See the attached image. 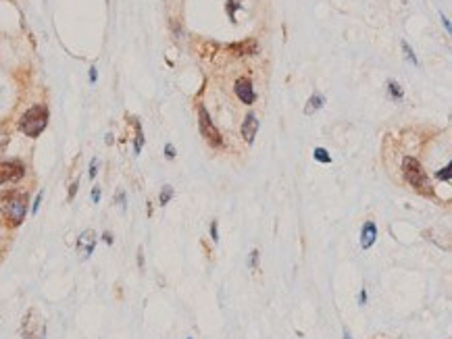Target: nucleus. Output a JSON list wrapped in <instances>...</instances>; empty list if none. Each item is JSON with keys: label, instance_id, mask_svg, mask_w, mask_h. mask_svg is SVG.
Returning a JSON list of instances; mask_svg holds the SVG:
<instances>
[{"label": "nucleus", "instance_id": "30", "mask_svg": "<svg viewBox=\"0 0 452 339\" xmlns=\"http://www.w3.org/2000/svg\"><path fill=\"white\" fill-rule=\"evenodd\" d=\"M0 144H5V138H3V135H0Z\"/></svg>", "mask_w": 452, "mask_h": 339}, {"label": "nucleus", "instance_id": "4", "mask_svg": "<svg viewBox=\"0 0 452 339\" xmlns=\"http://www.w3.org/2000/svg\"><path fill=\"white\" fill-rule=\"evenodd\" d=\"M198 125H200L202 135H205V138H207V142H211L215 148H221V146H223L221 133H219V129L213 125L211 115L207 112V108H205V106H198Z\"/></svg>", "mask_w": 452, "mask_h": 339}, {"label": "nucleus", "instance_id": "19", "mask_svg": "<svg viewBox=\"0 0 452 339\" xmlns=\"http://www.w3.org/2000/svg\"><path fill=\"white\" fill-rule=\"evenodd\" d=\"M257 260H259V250H252L250 252V262H248V266H250L252 270L257 268Z\"/></svg>", "mask_w": 452, "mask_h": 339}, {"label": "nucleus", "instance_id": "13", "mask_svg": "<svg viewBox=\"0 0 452 339\" xmlns=\"http://www.w3.org/2000/svg\"><path fill=\"white\" fill-rule=\"evenodd\" d=\"M133 125H135V146H133V152H135V154H140L142 144H144V133H142V129H140V123H138V121H135Z\"/></svg>", "mask_w": 452, "mask_h": 339}, {"label": "nucleus", "instance_id": "25", "mask_svg": "<svg viewBox=\"0 0 452 339\" xmlns=\"http://www.w3.org/2000/svg\"><path fill=\"white\" fill-rule=\"evenodd\" d=\"M358 302H360V304H365V302H367V291H365V289L360 291V298H358Z\"/></svg>", "mask_w": 452, "mask_h": 339}, {"label": "nucleus", "instance_id": "17", "mask_svg": "<svg viewBox=\"0 0 452 339\" xmlns=\"http://www.w3.org/2000/svg\"><path fill=\"white\" fill-rule=\"evenodd\" d=\"M400 46H402V50H404V56H406V58H409V60H411L413 65H419V60H417V56H415V52H413V48L409 46V44H406V42H402Z\"/></svg>", "mask_w": 452, "mask_h": 339}, {"label": "nucleus", "instance_id": "24", "mask_svg": "<svg viewBox=\"0 0 452 339\" xmlns=\"http://www.w3.org/2000/svg\"><path fill=\"white\" fill-rule=\"evenodd\" d=\"M92 200H94V202L100 200V190H98V188H94V192H92Z\"/></svg>", "mask_w": 452, "mask_h": 339}, {"label": "nucleus", "instance_id": "12", "mask_svg": "<svg viewBox=\"0 0 452 339\" xmlns=\"http://www.w3.org/2000/svg\"><path fill=\"white\" fill-rule=\"evenodd\" d=\"M323 104H325V98L321 94H313L308 98L306 106H304V115H313V112H317L319 108H323Z\"/></svg>", "mask_w": 452, "mask_h": 339}, {"label": "nucleus", "instance_id": "26", "mask_svg": "<svg viewBox=\"0 0 452 339\" xmlns=\"http://www.w3.org/2000/svg\"><path fill=\"white\" fill-rule=\"evenodd\" d=\"M96 77H98V75H96V69L92 67V69H90V81H96Z\"/></svg>", "mask_w": 452, "mask_h": 339}, {"label": "nucleus", "instance_id": "28", "mask_svg": "<svg viewBox=\"0 0 452 339\" xmlns=\"http://www.w3.org/2000/svg\"><path fill=\"white\" fill-rule=\"evenodd\" d=\"M102 237H104V241H106V243H112V235H110V233H104Z\"/></svg>", "mask_w": 452, "mask_h": 339}, {"label": "nucleus", "instance_id": "9", "mask_svg": "<svg viewBox=\"0 0 452 339\" xmlns=\"http://www.w3.org/2000/svg\"><path fill=\"white\" fill-rule=\"evenodd\" d=\"M94 245H96V235H94V231H83L81 235H79V239H77V250L81 252V256H90L94 252Z\"/></svg>", "mask_w": 452, "mask_h": 339}, {"label": "nucleus", "instance_id": "23", "mask_svg": "<svg viewBox=\"0 0 452 339\" xmlns=\"http://www.w3.org/2000/svg\"><path fill=\"white\" fill-rule=\"evenodd\" d=\"M42 196H44V194L40 192V194H38V198H36V204H34V208H32V210H34V214H36V212H38V208H40V202H42Z\"/></svg>", "mask_w": 452, "mask_h": 339}, {"label": "nucleus", "instance_id": "1", "mask_svg": "<svg viewBox=\"0 0 452 339\" xmlns=\"http://www.w3.org/2000/svg\"><path fill=\"white\" fill-rule=\"evenodd\" d=\"M402 171H404L406 181L415 188V192H419L421 196H434V186H432V181H429L427 173L423 171V167H421V163L417 161V158L406 156L402 161Z\"/></svg>", "mask_w": 452, "mask_h": 339}, {"label": "nucleus", "instance_id": "20", "mask_svg": "<svg viewBox=\"0 0 452 339\" xmlns=\"http://www.w3.org/2000/svg\"><path fill=\"white\" fill-rule=\"evenodd\" d=\"M165 156L169 158V161H171V158H175V148H173V144H167V146H165Z\"/></svg>", "mask_w": 452, "mask_h": 339}, {"label": "nucleus", "instance_id": "22", "mask_svg": "<svg viewBox=\"0 0 452 339\" xmlns=\"http://www.w3.org/2000/svg\"><path fill=\"white\" fill-rule=\"evenodd\" d=\"M211 235H213V241H219V231H217V223L211 225Z\"/></svg>", "mask_w": 452, "mask_h": 339}, {"label": "nucleus", "instance_id": "7", "mask_svg": "<svg viewBox=\"0 0 452 339\" xmlns=\"http://www.w3.org/2000/svg\"><path fill=\"white\" fill-rule=\"evenodd\" d=\"M236 94H238V98H240L244 104H252V102L257 100L252 81H250V79H246V77H242V79L236 81Z\"/></svg>", "mask_w": 452, "mask_h": 339}, {"label": "nucleus", "instance_id": "2", "mask_svg": "<svg viewBox=\"0 0 452 339\" xmlns=\"http://www.w3.org/2000/svg\"><path fill=\"white\" fill-rule=\"evenodd\" d=\"M48 125V108L44 104H36L30 110H25V115L19 119V129L23 131L27 138H38V135L46 129Z\"/></svg>", "mask_w": 452, "mask_h": 339}, {"label": "nucleus", "instance_id": "15", "mask_svg": "<svg viewBox=\"0 0 452 339\" xmlns=\"http://www.w3.org/2000/svg\"><path fill=\"white\" fill-rule=\"evenodd\" d=\"M313 156H315V161H319V163H331V156L325 148H315Z\"/></svg>", "mask_w": 452, "mask_h": 339}, {"label": "nucleus", "instance_id": "3", "mask_svg": "<svg viewBox=\"0 0 452 339\" xmlns=\"http://www.w3.org/2000/svg\"><path fill=\"white\" fill-rule=\"evenodd\" d=\"M3 214L7 221H11V225H21L27 212V196L19 194V192H11L9 196L3 198Z\"/></svg>", "mask_w": 452, "mask_h": 339}, {"label": "nucleus", "instance_id": "6", "mask_svg": "<svg viewBox=\"0 0 452 339\" xmlns=\"http://www.w3.org/2000/svg\"><path fill=\"white\" fill-rule=\"evenodd\" d=\"M23 335L25 339H42L44 335V321L40 319V314L36 310H30L25 321H23Z\"/></svg>", "mask_w": 452, "mask_h": 339}, {"label": "nucleus", "instance_id": "29", "mask_svg": "<svg viewBox=\"0 0 452 339\" xmlns=\"http://www.w3.org/2000/svg\"><path fill=\"white\" fill-rule=\"evenodd\" d=\"M344 339H352V337H350V333H348V331H346V333H344Z\"/></svg>", "mask_w": 452, "mask_h": 339}, {"label": "nucleus", "instance_id": "10", "mask_svg": "<svg viewBox=\"0 0 452 339\" xmlns=\"http://www.w3.org/2000/svg\"><path fill=\"white\" fill-rule=\"evenodd\" d=\"M375 237H377L375 223L367 221V223L363 225V233H360V248H363V250H369V248L375 243Z\"/></svg>", "mask_w": 452, "mask_h": 339}, {"label": "nucleus", "instance_id": "21", "mask_svg": "<svg viewBox=\"0 0 452 339\" xmlns=\"http://www.w3.org/2000/svg\"><path fill=\"white\" fill-rule=\"evenodd\" d=\"M96 173H98V161L94 158V161H92V165H90V177L94 179V177H96Z\"/></svg>", "mask_w": 452, "mask_h": 339}, {"label": "nucleus", "instance_id": "18", "mask_svg": "<svg viewBox=\"0 0 452 339\" xmlns=\"http://www.w3.org/2000/svg\"><path fill=\"white\" fill-rule=\"evenodd\" d=\"M438 177H440V179H444V181H450V163H448V165H446V167H444V169L438 173Z\"/></svg>", "mask_w": 452, "mask_h": 339}, {"label": "nucleus", "instance_id": "5", "mask_svg": "<svg viewBox=\"0 0 452 339\" xmlns=\"http://www.w3.org/2000/svg\"><path fill=\"white\" fill-rule=\"evenodd\" d=\"M25 175V167L19 161H7L0 163V186L3 183H15Z\"/></svg>", "mask_w": 452, "mask_h": 339}, {"label": "nucleus", "instance_id": "11", "mask_svg": "<svg viewBox=\"0 0 452 339\" xmlns=\"http://www.w3.org/2000/svg\"><path fill=\"white\" fill-rule=\"evenodd\" d=\"M230 50H232L236 56H252V54H257V50H259V44H257L255 40H246L244 44H232Z\"/></svg>", "mask_w": 452, "mask_h": 339}, {"label": "nucleus", "instance_id": "16", "mask_svg": "<svg viewBox=\"0 0 452 339\" xmlns=\"http://www.w3.org/2000/svg\"><path fill=\"white\" fill-rule=\"evenodd\" d=\"M173 194H175V192H173V188H171V186H165V188H163V192H161V198H159V204H161V206H165L167 202L173 198Z\"/></svg>", "mask_w": 452, "mask_h": 339}, {"label": "nucleus", "instance_id": "27", "mask_svg": "<svg viewBox=\"0 0 452 339\" xmlns=\"http://www.w3.org/2000/svg\"><path fill=\"white\" fill-rule=\"evenodd\" d=\"M75 192H77V181H75V183L71 186V192H69V200L73 198V194H75Z\"/></svg>", "mask_w": 452, "mask_h": 339}, {"label": "nucleus", "instance_id": "14", "mask_svg": "<svg viewBox=\"0 0 452 339\" xmlns=\"http://www.w3.org/2000/svg\"><path fill=\"white\" fill-rule=\"evenodd\" d=\"M388 92H390V96H392V98H394L396 102L404 98V92L400 89V85H398L396 81H390V83H388Z\"/></svg>", "mask_w": 452, "mask_h": 339}, {"label": "nucleus", "instance_id": "8", "mask_svg": "<svg viewBox=\"0 0 452 339\" xmlns=\"http://www.w3.org/2000/svg\"><path fill=\"white\" fill-rule=\"evenodd\" d=\"M257 131H259V119L250 112V115H246V119L242 121V138L246 140V144L255 142Z\"/></svg>", "mask_w": 452, "mask_h": 339}]
</instances>
